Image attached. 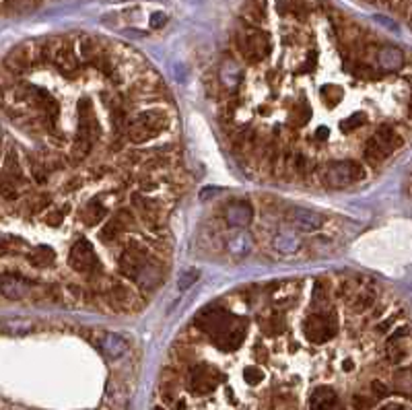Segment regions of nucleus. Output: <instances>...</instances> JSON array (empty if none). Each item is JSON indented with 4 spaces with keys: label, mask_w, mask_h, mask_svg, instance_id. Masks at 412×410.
Wrapping results in <instances>:
<instances>
[{
    "label": "nucleus",
    "mask_w": 412,
    "mask_h": 410,
    "mask_svg": "<svg viewBox=\"0 0 412 410\" xmlns=\"http://www.w3.org/2000/svg\"><path fill=\"white\" fill-rule=\"evenodd\" d=\"M367 176V169L361 161L354 159H338L328 163L322 173H320V182L324 184V188L328 190H343L352 186L354 182L363 180Z\"/></svg>",
    "instance_id": "nucleus-1"
},
{
    "label": "nucleus",
    "mask_w": 412,
    "mask_h": 410,
    "mask_svg": "<svg viewBox=\"0 0 412 410\" xmlns=\"http://www.w3.org/2000/svg\"><path fill=\"white\" fill-rule=\"evenodd\" d=\"M291 221H293L299 229H303V231H311V229L320 227L324 219H322L320 214L311 212V210L295 208V210H293V214H291Z\"/></svg>",
    "instance_id": "nucleus-2"
},
{
    "label": "nucleus",
    "mask_w": 412,
    "mask_h": 410,
    "mask_svg": "<svg viewBox=\"0 0 412 410\" xmlns=\"http://www.w3.org/2000/svg\"><path fill=\"white\" fill-rule=\"evenodd\" d=\"M250 216H252V208H250V205H246V203H237V205H233L227 210V221L231 225H237V227L248 225L250 223Z\"/></svg>",
    "instance_id": "nucleus-3"
},
{
    "label": "nucleus",
    "mask_w": 412,
    "mask_h": 410,
    "mask_svg": "<svg viewBox=\"0 0 412 410\" xmlns=\"http://www.w3.org/2000/svg\"><path fill=\"white\" fill-rule=\"evenodd\" d=\"M103 350L110 355V357H120V355H124L126 352V342L122 341L120 336H116V334H108L105 336V341H103Z\"/></svg>",
    "instance_id": "nucleus-4"
},
{
    "label": "nucleus",
    "mask_w": 412,
    "mask_h": 410,
    "mask_svg": "<svg viewBox=\"0 0 412 410\" xmlns=\"http://www.w3.org/2000/svg\"><path fill=\"white\" fill-rule=\"evenodd\" d=\"M42 0H0V12L2 10H29L37 6Z\"/></svg>",
    "instance_id": "nucleus-5"
},
{
    "label": "nucleus",
    "mask_w": 412,
    "mask_h": 410,
    "mask_svg": "<svg viewBox=\"0 0 412 410\" xmlns=\"http://www.w3.org/2000/svg\"><path fill=\"white\" fill-rule=\"evenodd\" d=\"M246 239H248V235H246V233H239L235 239H231L229 252H231L233 256H246V254L250 252V248H252V244L246 241Z\"/></svg>",
    "instance_id": "nucleus-6"
},
{
    "label": "nucleus",
    "mask_w": 412,
    "mask_h": 410,
    "mask_svg": "<svg viewBox=\"0 0 412 410\" xmlns=\"http://www.w3.org/2000/svg\"><path fill=\"white\" fill-rule=\"evenodd\" d=\"M369 2H375V4H384L396 12H400L404 19H409V10H411V0H369Z\"/></svg>",
    "instance_id": "nucleus-7"
},
{
    "label": "nucleus",
    "mask_w": 412,
    "mask_h": 410,
    "mask_svg": "<svg viewBox=\"0 0 412 410\" xmlns=\"http://www.w3.org/2000/svg\"><path fill=\"white\" fill-rule=\"evenodd\" d=\"M275 246L280 250V252H284V254H291V252H295L297 248H299V241H297V237L295 235H289V233H282L280 237H276Z\"/></svg>",
    "instance_id": "nucleus-8"
},
{
    "label": "nucleus",
    "mask_w": 412,
    "mask_h": 410,
    "mask_svg": "<svg viewBox=\"0 0 412 410\" xmlns=\"http://www.w3.org/2000/svg\"><path fill=\"white\" fill-rule=\"evenodd\" d=\"M188 274H190V276H186V278H180V289H184V291H186V289H188V287H190V284H192V282L198 278V273H196V271H192V273H188Z\"/></svg>",
    "instance_id": "nucleus-9"
}]
</instances>
